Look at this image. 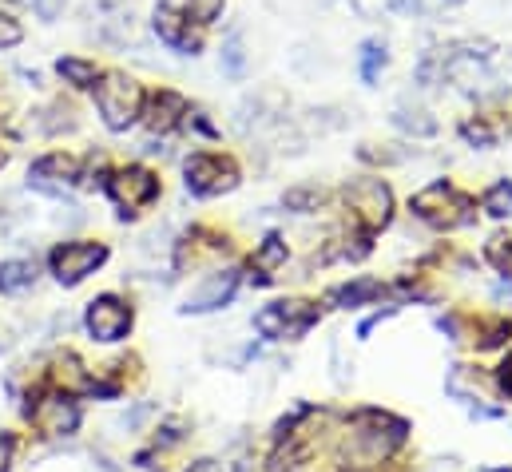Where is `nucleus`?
Wrapping results in <instances>:
<instances>
[{
  "label": "nucleus",
  "instance_id": "nucleus-1",
  "mask_svg": "<svg viewBox=\"0 0 512 472\" xmlns=\"http://www.w3.org/2000/svg\"><path fill=\"white\" fill-rule=\"evenodd\" d=\"M409 437V421L397 417V413H385V409H358L350 417V429H346V441L338 449V461L342 469L366 472L378 469L382 461H389Z\"/></svg>",
  "mask_w": 512,
  "mask_h": 472
},
{
  "label": "nucleus",
  "instance_id": "nucleus-2",
  "mask_svg": "<svg viewBox=\"0 0 512 472\" xmlns=\"http://www.w3.org/2000/svg\"><path fill=\"white\" fill-rule=\"evenodd\" d=\"M409 215L429 231H461L477 223V195H469L453 179H433L409 199Z\"/></svg>",
  "mask_w": 512,
  "mask_h": 472
},
{
  "label": "nucleus",
  "instance_id": "nucleus-3",
  "mask_svg": "<svg viewBox=\"0 0 512 472\" xmlns=\"http://www.w3.org/2000/svg\"><path fill=\"white\" fill-rule=\"evenodd\" d=\"M342 207H346L350 235L378 238L393 223L397 199H393V187L382 175H358L354 183L342 187Z\"/></svg>",
  "mask_w": 512,
  "mask_h": 472
},
{
  "label": "nucleus",
  "instance_id": "nucleus-4",
  "mask_svg": "<svg viewBox=\"0 0 512 472\" xmlns=\"http://www.w3.org/2000/svg\"><path fill=\"white\" fill-rule=\"evenodd\" d=\"M92 92H96V108H100V119H104L108 131H128L131 123H139V116H143L147 92H143V84L131 72H124V68L100 72V80H96Z\"/></svg>",
  "mask_w": 512,
  "mask_h": 472
},
{
  "label": "nucleus",
  "instance_id": "nucleus-5",
  "mask_svg": "<svg viewBox=\"0 0 512 472\" xmlns=\"http://www.w3.org/2000/svg\"><path fill=\"white\" fill-rule=\"evenodd\" d=\"M183 183L195 199H219V195L239 191L243 163L227 151H191L183 163Z\"/></svg>",
  "mask_w": 512,
  "mask_h": 472
},
{
  "label": "nucleus",
  "instance_id": "nucleus-6",
  "mask_svg": "<svg viewBox=\"0 0 512 472\" xmlns=\"http://www.w3.org/2000/svg\"><path fill=\"white\" fill-rule=\"evenodd\" d=\"M322 322V306L306 298H278L255 314V330L266 342H302Z\"/></svg>",
  "mask_w": 512,
  "mask_h": 472
},
{
  "label": "nucleus",
  "instance_id": "nucleus-7",
  "mask_svg": "<svg viewBox=\"0 0 512 472\" xmlns=\"http://www.w3.org/2000/svg\"><path fill=\"white\" fill-rule=\"evenodd\" d=\"M104 191H108V199L116 203L120 219H135L139 211H147V207L159 199L163 183H159V175H155L151 167L128 163V167H120V171H108Z\"/></svg>",
  "mask_w": 512,
  "mask_h": 472
},
{
  "label": "nucleus",
  "instance_id": "nucleus-8",
  "mask_svg": "<svg viewBox=\"0 0 512 472\" xmlns=\"http://www.w3.org/2000/svg\"><path fill=\"white\" fill-rule=\"evenodd\" d=\"M88 183V159L72 155V151H48L28 167V187L52 199H64L68 191Z\"/></svg>",
  "mask_w": 512,
  "mask_h": 472
},
{
  "label": "nucleus",
  "instance_id": "nucleus-9",
  "mask_svg": "<svg viewBox=\"0 0 512 472\" xmlns=\"http://www.w3.org/2000/svg\"><path fill=\"white\" fill-rule=\"evenodd\" d=\"M32 405H24V417L32 421V429L40 437H72L80 429V405L72 393L64 389H40L36 397H28Z\"/></svg>",
  "mask_w": 512,
  "mask_h": 472
},
{
  "label": "nucleus",
  "instance_id": "nucleus-10",
  "mask_svg": "<svg viewBox=\"0 0 512 472\" xmlns=\"http://www.w3.org/2000/svg\"><path fill=\"white\" fill-rule=\"evenodd\" d=\"M104 262H108V246H104V242H92V238L60 242V246L48 254L52 278H56L60 286H80V282H84L88 274H96Z\"/></svg>",
  "mask_w": 512,
  "mask_h": 472
},
{
  "label": "nucleus",
  "instance_id": "nucleus-11",
  "mask_svg": "<svg viewBox=\"0 0 512 472\" xmlns=\"http://www.w3.org/2000/svg\"><path fill=\"white\" fill-rule=\"evenodd\" d=\"M151 32L159 36V44H167L175 56H199L203 52V28H195L183 12V4L175 0H159L151 8Z\"/></svg>",
  "mask_w": 512,
  "mask_h": 472
},
{
  "label": "nucleus",
  "instance_id": "nucleus-12",
  "mask_svg": "<svg viewBox=\"0 0 512 472\" xmlns=\"http://www.w3.org/2000/svg\"><path fill=\"white\" fill-rule=\"evenodd\" d=\"M135 326V310L120 294H100L96 302H88L84 310V330L96 342H124Z\"/></svg>",
  "mask_w": 512,
  "mask_h": 472
},
{
  "label": "nucleus",
  "instance_id": "nucleus-13",
  "mask_svg": "<svg viewBox=\"0 0 512 472\" xmlns=\"http://www.w3.org/2000/svg\"><path fill=\"white\" fill-rule=\"evenodd\" d=\"M239 286H243V270H239V266H223V270L207 274V278L187 294V302H183L179 310H183V314H215V310H223V306L235 302Z\"/></svg>",
  "mask_w": 512,
  "mask_h": 472
},
{
  "label": "nucleus",
  "instance_id": "nucleus-14",
  "mask_svg": "<svg viewBox=\"0 0 512 472\" xmlns=\"http://www.w3.org/2000/svg\"><path fill=\"white\" fill-rule=\"evenodd\" d=\"M187 116H191V104L187 96H179L175 88H159V92H147L143 100V127L151 135H171L179 127H187Z\"/></svg>",
  "mask_w": 512,
  "mask_h": 472
},
{
  "label": "nucleus",
  "instance_id": "nucleus-15",
  "mask_svg": "<svg viewBox=\"0 0 512 472\" xmlns=\"http://www.w3.org/2000/svg\"><path fill=\"white\" fill-rule=\"evenodd\" d=\"M509 131H512V127L505 123V119L489 116V112L461 119V127H457V135H461L469 147H477V151H489V147H497V143H501Z\"/></svg>",
  "mask_w": 512,
  "mask_h": 472
},
{
  "label": "nucleus",
  "instance_id": "nucleus-16",
  "mask_svg": "<svg viewBox=\"0 0 512 472\" xmlns=\"http://www.w3.org/2000/svg\"><path fill=\"white\" fill-rule=\"evenodd\" d=\"M385 294V286L378 278H354V282H342V286H334L330 294H326V302L334 306V310H358V306H370V302H378Z\"/></svg>",
  "mask_w": 512,
  "mask_h": 472
},
{
  "label": "nucleus",
  "instance_id": "nucleus-17",
  "mask_svg": "<svg viewBox=\"0 0 512 472\" xmlns=\"http://www.w3.org/2000/svg\"><path fill=\"white\" fill-rule=\"evenodd\" d=\"M286 254H290V250H286V238L270 231V235L262 238V246L255 250V262H251L255 274H251V282H255V286H270V282H274L270 270H278V266L286 262Z\"/></svg>",
  "mask_w": 512,
  "mask_h": 472
},
{
  "label": "nucleus",
  "instance_id": "nucleus-18",
  "mask_svg": "<svg viewBox=\"0 0 512 472\" xmlns=\"http://www.w3.org/2000/svg\"><path fill=\"white\" fill-rule=\"evenodd\" d=\"M385 68H389V44L378 40V36L362 40V48H358V76H362V84L366 88H378Z\"/></svg>",
  "mask_w": 512,
  "mask_h": 472
},
{
  "label": "nucleus",
  "instance_id": "nucleus-19",
  "mask_svg": "<svg viewBox=\"0 0 512 472\" xmlns=\"http://www.w3.org/2000/svg\"><path fill=\"white\" fill-rule=\"evenodd\" d=\"M326 203H330V191L318 187V183H298V187H290V191L282 195V207L294 211V215H314V211H322Z\"/></svg>",
  "mask_w": 512,
  "mask_h": 472
},
{
  "label": "nucleus",
  "instance_id": "nucleus-20",
  "mask_svg": "<svg viewBox=\"0 0 512 472\" xmlns=\"http://www.w3.org/2000/svg\"><path fill=\"white\" fill-rule=\"evenodd\" d=\"M389 119H393V127H397L401 135H413V139H433V135L441 131V123L429 116L425 108H405V104H401Z\"/></svg>",
  "mask_w": 512,
  "mask_h": 472
},
{
  "label": "nucleus",
  "instance_id": "nucleus-21",
  "mask_svg": "<svg viewBox=\"0 0 512 472\" xmlns=\"http://www.w3.org/2000/svg\"><path fill=\"white\" fill-rule=\"evenodd\" d=\"M36 282V262L32 258H8L0 262V294H24Z\"/></svg>",
  "mask_w": 512,
  "mask_h": 472
},
{
  "label": "nucleus",
  "instance_id": "nucleus-22",
  "mask_svg": "<svg viewBox=\"0 0 512 472\" xmlns=\"http://www.w3.org/2000/svg\"><path fill=\"white\" fill-rule=\"evenodd\" d=\"M56 72L64 76V84H72V88H96V80H100V64L96 60H84V56H64V60H56Z\"/></svg>",
  "mask_w": 512,
  "mask_h": 472
},
{
  "label": "nucleus",
  "instance_id": "nucleus-23",
  "mask_svg": "<svg viewBox=\"0 0 512 472\" xmlns=\"http://www.w3.org/2000/svg\"><path fill=\"white\" fill-rule=\"evenodd\" d=\"M219 64H223V76H231V80H243L247 76V44H243V32H231L223 40Z\"/></svg>",
  "mask_w": 512,
  "mask_h": 472
},
{
  "label": "nucleus",
  "instance_id": "nucleus-24",
  "mask_svg": "<svg viewBox=\"0 0 512 472\" xmlns=\"http://www.w3.org/2000/svg\"><path fill=\"white\" fill-rule=\"evenodd\" d=\"M485 215H493V219H512V179H497L485 195H481V203H477Z\"/></svg>",
  "mask_w": 512,
  "mask_h": 472
},
{
  "label": "nucleus",
  "instance_id": "nucleus-25",
  "mask_svg": "<svg viewBox=\"0 0 512 472\" xmlns=\"http://www.w3.org/2000/svg\"><path fill=\"white\" fill-rule=\"evenodd\" d=\"M223 8H227V0H187V4H183L187 20H191L195 28H203V32L223 20Z\"/></svg>",
  "mask_w": 512,
  "mask_h": 472
},
{
  "label": "nucleus",
  "instance_id": "nucleus-26",
  "mask_svg": "<svg viewBox=\"0 0 512 472\" xmlns=\"http://www.w3.org/2000/svg\"><path fill=\"white\" fill-rule=\"evenodd\" d=\"M485 262L497 270V274H512V238L509 235H493L485 242Z\"/></svg>",
  "mask_w": 512,
  "mask_h": 472
},
{
  "label": "nucleus",
  "instance_id": "nucleus-27",
  "mask_svg": "<svg viewBox=\"0 0 512 472\" xmlns=\"http://www.w3.org/2000/svg\"><path fill=\"white\" fill-rule=\"evenodd\" d=\"M477 330H481V342H477V350H497V346H505V342L512 338V322H509V318L477 322Z\"/></svg>",
  "mask_w": 512,
  "mask_h": 472
},
{
  "label": "nucleus",
  "instance_id": "nucleus-28",
  "mask_svg": "<svg viewBox=\"0 0 512 472\" xmlns=\"http://www.w3.org/2000/svg\"><path fill=\"white\" fill-rule=\"evenodd\" d=\"M24 40V28H20V20H12L8 12H0V52L4 48H16Z\"/></svg>",
  "mask_w": 512,
  "mask_h": 472
},
{
  "label": "nucleus",
  "instance_id": "nucleus-29",
  "mask_svg": "<svg viewBox=\"0 0 512 472\" xmlns=\"http://www.w3.org/2000/svg\"><path fill=\"white\" fill-rule=\"evenodd\" d=\"M64 8H68V0H32V12H36L44 24L60 20V16H64Z\"/></svg>",
  "mask_w": 512,
  "mask_h": 472
},
{
  "label": "nucleus",
  "instance_id": "nucleus-30",
  "mask_svg": "<svg viewBox=\"0 0 512 472\" xmlns=\"http://www.w3.org/2000/svg\"><path fill=\"white\" fill-rule=\"evenodd\" d=\"M12 453H16V437H12V433H0V472H8Z\"/></svg>",
  "mask_w": 512,
  "mask_h": 472
},
{
  "label": "nucleus",
  "instance_id": "nucleus-31",
  "mask_svg": "<svg viewBox=\"0 0 512 472\" xmlns=\"http://www.w3.org/2000/svg\"><path fill=\"white\" fill-rule=\"evenodd\" d=\"M497 385H501V393H505V397H512V357L497 369Z\"/></svg>",
  "mask_w": 512,
  "mask_h": 472
},
{
  "label": "nucleus",
  "instance_id": "nucleus-32",
  "mask_svg": "<svg viewBox=\"0 0 512 472\" xmlns=\"http://www.w3.org/2000/svg\"><path fill=\"white\" fill-rule=\"evenodd\" d=\"M187 472H223V469H219V461H211V457H203V461H195V465H187Z\"/></svg>",
  "mask_w": 512,
  "mask_h": 472
},
{
  "label": "nucleus",
  "instance_id": "nucleus-33",
  "mask_svg": "<svg viewBox=\"0 0 512 472\" xmlns=\"http://www.w3.org/2000/svg\"><path fill=\"white\" fill-rule=\"evenodd\" d=\"M4 167H8V151L0 147V171H4Z\"/></svg>",
  "mask_w": 512,
  "mask_h": 472
},
{
  "label": "nucleus",
  "instance_id": "nucleus-34",
  "mask_svg": "<svg viewBox=\"0 0 512 472\" xmlns=\"http://www.w3.org/2000/svg\"><path fill=\"white\" fill-rule=\"evenodd\" d=\"M485 472H512V469H485Z\"/></svg>",
  "mask_w": 512,
  "mask_h": 472
},
{
  "label": "nucleus",
  "instance_id": "nucleus-35",
  "mask_svg": "<svg viewBox=\"0 0 512 472\" xmlns=\"http://www.w3.org/2000/svg\"><path fill=\"white\" fill-rule=\"evenodd\" d=\"M441 4H461V0H441Z\"/></svg>",
  "mask_w": 512,
  "mask_h": 472
}]
</instances>
